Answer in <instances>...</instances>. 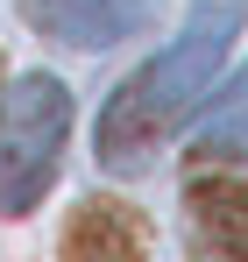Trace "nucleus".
Masks as SVG:
<instances>
[{"mask_svg": "<svg viewBox=\"0 0 248 262\" xmlns=\"http://www.w3.org/2000/svg\"><path fill=\"white\" fill-rule=\"evenodd\" d=\"M192 163H199V170H206V163H248V64L220 85L213 114L199 121V135H192Z\"/></svg>", "mask_w": 248, "mask_h": 262, "instance_id": "obj_6", "label": "nucleus"}, {"mask_svg": "<svg viewBox=\"0 0 248 262\" xmlns=\"http://www.w3.org/2000/svg\"><path fill=\"white\" fill-rule=\"evenodd\" d=\"M234 29H241V7H234V0L192 7V21L99 106V121H92V156H99V170H114V177L156 170V149L170 142V128L213 92V71H220L227 50H234Z\"/></svg>", "mask_w": 248, "mask_h": 262, "instance_id": "obj_1", "label": "nucleus"}, {"mask_svg": "<svg viewBox=\"0 0 248 262\" xmlns=\"http://www.w3.org/2000/svg\"><path fill=\"white\" fill-rule=\"evenodd\" d=\"M142 248H149V227L121 199H85L71 213V227H64V255L71 262H114V255H142Z\"/></svg>", "mask_w": 248, "mask_h": 262, "instance_id": "obj_5", "label": "nucleus"}, {"mask_svg": "<svg viewBox=\"0 0 248 262\" xmlns=\"http://www.w3.org/2000/svg\"><path fill=\"white\" fill-rule=\"evenodd\" d=\"M29 14L71 50H114L142 29V0H29Z\"/></svg>", "mask_w": 248, "mask_h": 262, "instance_id": "obj_4", "label": "nucleus"}, {"mask_svg": "<svg viewBox=\"0 0 248 262\" xmlns=\"http://www.w3.org/2000/svg\"><path fill=\"white\" fill-rule=\"evenodd\" d=\"M184 241H192V255L248 262V177H192L184 184Z\"/></svg>", "mask_w": 248, "mask_h": 262, "instance_id": "obj_3", "label": "nucleus"}, {"mask_svg": "<svg viewBox=\"0 0 248 262\" xmlns=\"http://www.w3.org/2000/svg\"><path fill=\"white\" fill-rule=\"evenodd\" d=\"M71 135V92L50 71L0 85V213H29L57 184V156Z\"/></svg>", "mask_w": 248, "mask_h": 262, "instance_id": "obj_2", "label": "nucleus"}]
</instances>
